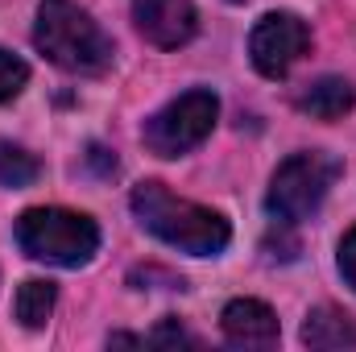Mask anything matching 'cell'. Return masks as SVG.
<instances>
[{
	"label": "cell",
	"instance_id": "obj_3",
	"mask_svg": "<svg viewBox=\"0 0 356 352\" xmlns=\"http://www.w3.org/2000/svg\"><path fill=\"white\" fill-rule=\"evenodd\" d=\"M17 245L25 257L46 265H88L99 249V228L83 211H67V207H29L17 220Z\"/></svg>",
	"mask_w": 356,
	"mask_h": 352
},
{
	"label": "cell",
	"instance_id": "obj_13",
	"mask_svg": "<svg viewBox=\"0 0 356 352\" xmlns=\"http://www.w3.org/2000/svg\"><path fill=\"white\" fill-rule=\"evenodd\" d=\"M25 83H29V67H25L13 50H0V104L13 99Z\"/></svg>",
	"mask_w": 356,
	"mask_h": 352
},
{
	"label": "cell",
	"instance_id": "obj_8",
	"mask_svg": "<svg viewBox=\"0 0 356 352\" xmlns=\"http://www.w3.org/2000/svg\"><path fill=\"white\" fill-rule=\"evenodd\" d=\"M220 332L232 349H273L282 328L261 298H232L220 315Z\"/></svg>",
	"mask_w": 356,
	"mask_h": 352
},
{
	"label": "cell",
	"instance_id": "obj_10",
	"mask_svg": "<svg viewBox=\"0 0 356 352\" xmlns=\"http://www.w3.org/2000/svg\"><path fill=\"white\" fill-rule=\"evenodd\" d=\"M302 344H311V349H356V323L336 307H315V311H307Z\"/></svg>",
	"mask_w": 356,
	"mask_h": 352
},
{
	"label": "cell",
	"instance_id": "obj_9",
	"mask_svg": "<svg viewBox=\"0 0 356 352\" xmlns=\"http://www.w3.org/2000/svg\"><path fill=\"white\" fill-rule=\"evenodd\" d=\"M356 104V88L348 79H336V75H323L315 83H307V91H298V108L311 112L315 120H340L344 112H353Z\"/></svg>",
	"mask_w": 356,
	"mask_h": 352
},
{
	"label": "cell",
	"instance_id": "obj_5",
	"mask_svg": "<svg viewBox=\"0 0 356 352\" xmlns=\"http://www.w3.org/2000/svg\"><path fill=\"white\" fill-rule=\"evenodd\" d=\"M216 116H220V99L216 91L195 88L182 91L178 99H170L166 108H158L145 129H141V141L149 154L158 158H178V154H191L195 145H203L216 129Z\"/></svg>",
	"mask_w": 356,
	"mask_h": 352
},
{
	"label": "cell",
	"instance_id": "obj_2",
	"mask_svg": "<svg viewBox=\"0 0 356 352\" xmlns=\"http://www.w3.org/2000/svg\"><path fill=\"white\" fill-rule=\"evenodd\" d=\"M33 46L71 75H104L112 67V38L71 0H42L33 21Z\"/></svg>",
	"mask_w": 356,
	"mask_h": 352
},
{
	"label": "cell",
	"instance_id": "obj_14",
	"mask_svg": "<svg viewBox=\"0 0 356 352\" xmlns=\"http://www.w3.org/2000/svg\"><path fill=\"white\" fill-rule=\"evenodd\" d=\"M340 273H344V282L356 290V228L340 241Z\"/></svg>",
	"mask_w": 356,
	"mask_h": 352
},
{
	"label": "cell",
	"instance_id": "obj_15",
	"mask_svg": "<svg viewBox=\"0 0 356 352\" xmlns=\"http://www.w3.org/2000/svg\"><path fill=\"white\" fill-rule=\"evenodd\" d=\"M149 344H199L195 336H186L182 328H175V323H162L154 336H149Z\"/></svg>",
	"mask_w": 356,
	"mask_h": 352
},
{
	"label": "cell",
	"instance_id": "obj_4",
	"mask_svg": "<svg viewBox=\"0 0 356 352\" xmlns=\"http://www.w3.org/2000/svg\"><path fill=\"white\" fill-rule=\"evenodd\" d=\"M340 175H344V162L336 154H323V150H302V154L286 158L269 182V216L277 224H302L307 216L319 211V203L327 199V191L336 186Z\"/></svg>",
	"mask_w": 356,
	"mask_h": 352
},
{
	"label": "cell",
	"instance_id": "obj_11",
	"mask_svg": "<svg viewBox=\"0 0 356 352\" xmlns=\"http://www.w3.org/2000/svg\"><path fill=\"white\" fill-rule=\"evenodd\" d=\"M54 298H58L54 282H46V278H29V282L17 290L13 311H17V319H21L25 328H46V319H50V311H54Z\"/></svg>",
	"mask_w": 356,
	"mask_h": 352
},
{
	"label": "cell",
	"instance_id": "obj_12",
	"mask_svg": "<svg viewBox=\"0 0 356 352\" xmlns=\"http://www.w3.org/2000/svg\"><path fill=\"white\" fill-rule=\"evenodd\" d=\"M38 175H42V162L29 150L0 141V186H29L38 182Z\"/></svg>",
	"mask_w": 356,
	"mask_h": 352
},
{
	"label": "cell",
	"instance_id": "obj_1",
	"mask_svg": "<svg viewBox=\"0 0 356 352\" xmlns=\"http://www.w3.org/2000/svg\"><path fill=\"white\" fill-rule=\"evenodd\" d=\"M133 216L145 232H154L158 241L175 245L182 253H195V257H216L228 249L232 241V228L220 211L211 207H199L191 199H178L170 186L162 182H137L133 186Z\"/></svg>",
	"mask_w": 356,
	"mask_h": 352
},
{
	"label": "cell",
	"instance_id": "obj_7",
	"mask_svg": "<svg viewBox=\"0 0 356 352\" xmlns=\"http://www.w3.org/2000/svg\"><path fill=\"white\" fill-rule=\"evenodd\" d=\"M133 21H137L141 38L162 50L186 46L199 29L191 0H133Z\"/></svg>",
	"mask_w": 356,
	"mask_h": 352
},
{
	"label": "cell",
	"instance_id": "obj_6",
	"mask_svg": "<svg viewBox=\"0 0 356 352\" xmlns=\"http://www.w3.org/2000/svg\"><path fill=\"white\" fill-rule=\"evenodd\" d=\"M311 50V29L298 13H266L249 33V58L266 79L290 75V67Z\"/></svg>",
	"mask_w": 356,
	"mask_h": 352
}]
</instances>
